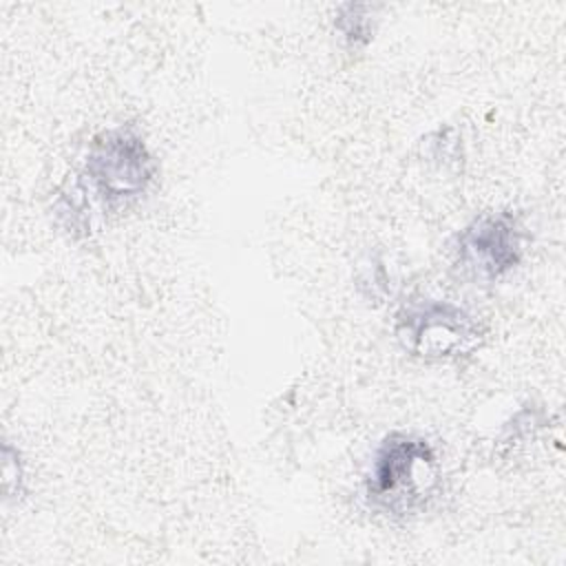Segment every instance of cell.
I'll return each instance as SVG.
<instances>
[{"instance_id": "1", "label": "cell", "mask_w": 566, "mask_h": 566, "mask_svg": "<svg viewBox=\"0 0 566 566\" xmlns=\"http://www.w3.org/2000/svg\"><path fill=\"white\" fill-rule=\"evenodd\" d=\"M159 175V164L135 124L99 130L84 155L77 181L57 197L55 214L73 234H88L91 208L99 214H122L139 203Z\"/></svg>"}, {"instance_id": "2", "label": "cell", "mask_w": 566, "mask_h": 566, "mask_svg": "<svg viewBox=\"0 0 566 566\" xmlns=\"http://www.w3.org/2000/svg\"><path fill=\"white\" fill-rule=\"evenodd\" d=\"M440 486L433 444L411 431H391L378 444L365 478L369 509L391 520L424 513Z\"/></svg>"}, {"instance_id": "3", "label": "cell", "mask_w": 566, "mask_h": 566, "mask_svg": "<svg viewBox=\"0 0 566 566\" xmlns=\"http://www.w3.org/2000/svg\"><path fill=\"white\" fill-rule=\"evenodd\" d=\"M396 338L424 360H451L480 347L484 329L464 307L442 298H413L396 314Z\"/></svg>"}, {"instance_id": "4", "label": "cell", "mask_w": 566, "mask_h": 566, "mask_svg": "<svg viewBox=\"0 0 566 566\" xmlns=\"http://www.w3.org/2000/svg\"><path fill=\"white\" fill-rule=\"evenodd\" d=\"M528 230L513 210H491L471 219L455 237L453 263L478 283H497L524 259Z\"/></svg>"}, {"instance_id": "5", "label": "cell", "mask_w": 566, "mask_h": 566, "mask_svg": "<svg viewBox=\"0 0 566 566\" xmlns=\"http://www.w3.org/2000/svg\"><path fill=\"white\" fill-rule=\"evenodd\" d=\"M371 4H343L338 9V18L334 20L336 31L347 42V46L358 49L371 40L374 24H371Z\"/></svg>"}, {"instance_id": "6", "label": "cell", "mask_w": 566, "mask_h": 566, "mask_svg": "<svg viewBox=\"0 0 566 566\" xmlns=\"http://www.w3.org/2000/svg\"><path fill=\"white\" fill-rule=\"evenodd\" d=\"M2 475H4V493H7V497L13 495V493H20L24 469H22L20 453L13 451V447L9 442L4 444V469H2Z\"/></svg>"}]
</instances>
